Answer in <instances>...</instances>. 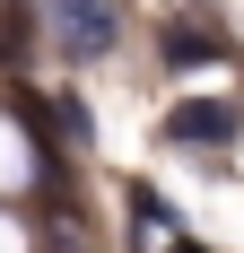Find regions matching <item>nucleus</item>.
<instances>
[{"instance_id": "nucleus-1", "label": "nucleus", "mask_w": 244, "mask_h": 253, "mask_svg": "<svg viewBox=\"0 0 244 253\" xmlns=\"http://www.w3.org/2000/svg\"><path fill=\"white\" fill-rule=\"evenodd\" d=\"M44 9H52V35H61V52H70V61H105V52H114V35H122L114 0H44Z\"/></svg>"}, {"instance_id": "nucleus-2", "label": "nucleus", "mask_w": 244, "mask_h": 253, "mask_svg": "<svg viewBox=\"0 0 244 253\" xmlns=\"http://www.w3.org/2000/svg\"><path fill=\"white\" fill-rule=\"evenodd\" d=\"M236 131H244L236 105H218V96H183V105L166 114V140H174V149H227Z\"/></svg>"}, {"instance_id": "nucleus-3", "label": "nucleus", "mask_w": 244, "mask_h": 253, "mask_svg": "<svg viewBox=\"0 0 244 253\" xmlns=\"http://www.w3.org/2000/svg\"><path fill=\"white\" fill-rule=\"evenodd\" d=\"M201 61H218V35H201V26H166V70H201Z\"/></svg>"}]
</instances>
